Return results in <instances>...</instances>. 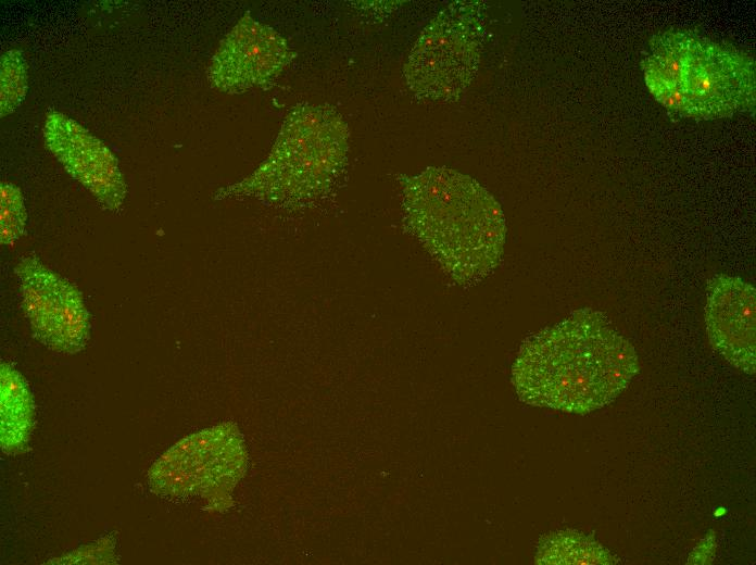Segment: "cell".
Here are the masks:
<instances>
[{
	"mask_svg": "<svg viewBox=\"0 0 756 565\" xmlns=\"http://www.w3.org/2000/svg\"><path fill=\"white\" fill-rule=\"evenodd\" d=\"M648 90L672 116L690 117L691 105L682 85L657 86Z\"/></svg>",
	"mask_w": 756,
	"mask_h": 565,
	"instance_id": "cell-17",
	"label": "cell"
},
{
	"mask_svg": "<svg viewBox=\"0 0 756 565\" xmlns=\"http://www.w3.org/2000/svg\"><path fill=\"white\" fill-rule=\"evenodd\" d=\"M21 305L33 337L46 348L75 354L90 337V315L80 291L36 255L15 266Z\"/></svg>",
	"mask_w": 756,
	"mask_h": 565,
	"instance_id": "cell-6",
	"label": "cell"
},
{
	"mask_svg": "<svg viewBox=\"0 0 756 565\" xmlns=\"http://www.w3.org/2000/svg\"><path fill=\"white\" fill-rule=\"evenodd\" d=\"M690 117L715 120L755 108L754 59L700 36L682 84Z\"/></svg>",
	"mask_w": 756,
	"mask_h": 565,
	"instance_id": "cell-7",
	"label": "cell"
},
{
	"mask_svg": "<svg viewBox=\"0 0 756 565\" xmlns=\"http://www.w3.org/2000/svg\"><path fill=\"white\" fill-rule=\"evenodd\" d=\"M115 541L112 537H104L97 542L80 547L79 549L65 554L51 564H112L116 563L114 554Z\"/></svg>",
	"mask_w": 756,
	"mask_h": 565,
	"instance_id": "cell-16",
	"label": "cell"
},
{
	"mask_svg": "<svg viewBox=\"0 0 756 565\" xmlns=\"http://www.w3.org/2000/svg\"><path fill=\"white\" fill-rule=\"evenodd\" d=\"M47 148L65 171L111 212H118L127 185L113 152L70 116L51 111L43 125Z\"/></svg>",
	"mask_w": 756,
	"mask_h": 565,
	"instance_id": "cell-9",
	"label": "cell"
},
{
	"mask_svg": "<svg viewBox=\"0 0 756 565\" xmlns=\"http://www.w3.org/2000/svg\"><path fill=\"white\" fill-rule=\"evenodd\" d=\"M481 1H455L423 29L403 68L419 99L456 101L475 78L484 40Z\"/></svg>",
	"mask_w": 756,
	"mask_h": 565,
	"instance_id": "cell-5",
	"label": "cell"
},
{
	"mask_svg": "<svg viewBox=\"0 0 756 565\" xmlns=\"http://www.w3.org/2000/svg\"><path fill=\"white\" fill-rule=\"evenodd\" d=\"M0 81V111L3 117L20 106L27 91V67L22 50L11 49L2 54Z\"/></svg>",
	"mask_w": 756,
	"mask_h": 565,
	"instance_id": "cell-14",
	"label": "cell"
},
{
	"mask_svg": "<svg viewBox=\"0 0 756 565\" xmlns=\"http://www.w3.org/2000/svg\"><path fill=\"white\" fill-rule=\"evenodd\" d=\"M638 371L633 346L602 313L582 309L522 342L512 384L529 405L587 414L613 402Z\"/></svg>",
	"mask_w": 756,
	"mask_h": 565,
	"instance_id": "cell-1",
	"label": "cell"
},
{
	"mask_svg": "<svg viewBox=\"0 0 756 565\" xmlns=\"http://www.w3.org/2000/svg\"><path fill=\"white\" fill-rule=\"evenodd\" d=\"M248 468V451L234 423L189 435L164 453L148 472L150 490L166 499L199 498L204 510L223 513Z\"/></svg>",
	"mask_w": 756,
	"mask_h": 565,
	"instance_id": "cell-4",
	"label": "cell"
},
{
	"mask_svg": "<svg viewBox=\"0 0 756 565\" xmlns=\"http://www.w3.org/2000/svg\"><path fill=\"white\" fill-rule=\"evenodd\" d=\"M700 36L667 30L650 40V54L641 62L647 88L682 85Z\"/></svg>",
	"mask_w": 756,
	"mask_h": 565,
	"instance_id": "cell-12",
	"label": "cell"
},
{
	"mask_svg": "<svg viewBox=\"0 0 756 565\" xmlns=\"http://www.w3.org/2000/svg\"><path fill=\"white\" fill-rule=\"evenodd\" d=\"M35 403L24 376L11 364L0 368V444L3 453H23L32 437Z\"/></svg>",
	"mask_w": 756,
	"mask_h": 565,
	"instance_id": "cell-11",
	"label": "cell"
},
{
	"mask_svg": "<svg viewBox=\"0 0 756 565\" xmlns=\"http://www.w3.org/2000/svg\"><path fill=\"white\" fill-rule=\"evenodd\" d=\"M350 131L333 108L300 103L285 117L267 158L242 180L214 192L215 200L253 198L294 208L328 193L342 172Z\"/></svg>",
	"mask_w": 756,
	"mask_h": 565,
	"instance_id": "cell-3",
	"label": "cell"
},
{
	"mask_svg": "<svg viewBox=\"0 0 756 565\" xmlns=\"http://www.w3.org/2000/svg\"><path fill=\"white\" fill-rule=\"evenodd\" d=\"M295 58L287 40L245 12L213 54L207 79L224 93L270 87Z\"/></svg>",
	"mask_w": 756,
	"mask_h": 565,
	"instance_id": "cell-8",
	"label": "cell"
},
{
	"mask_svg": "<svg viewBox=\"0 0 756 565\" xmlns=\"http://www.w3.org/2000/svg\"><path fill=\"white\" fill-rule=\"evenodd\" d=\"M405 229L457 284L469 286L500 263L503 211L476 179L445 166L399 178Z\"/></svg>",
	"mask_w": 756,
	"mask_h": 565,
	"instance_id": "cell-2",
	"label": "cell"
},
{
	"mask_svg": "<svg viewBox=\"0 0 756 565\" xmlns=\"http://www.w3.org/2000/svg\"><path fill=\"white\" fill-rule=\"evenodd\" d=\"M534 563L604 565L616 564L618 560L591 536L576 530H558L540 539Z\"/></svg>",
	"mask_w": 756,
	"mask_h": 565,
	"instance_id": "cell-13",
	"label": "cell"
},
{
	"mask_svg": "<svg viewBox=\"0 0 756 565\" xmlns=\"http://www.w3.org/2000/svg\"><path fill=\"white\" fill-rule=\"evenodd\" d=\"M0 208V241L11 246L23 236L27 222L23 194L16 185L1 183Z\"/></svg>",
	"mask_w": 756,
	"mask_h": 565,
	"instance_id": "cell-15",
	"label": "cell"
},
{
	"mask_svg": "<svg viewBox=\"0 0 756 565\" xmlns=\"http://www.w3.org/2000/svg\"><path fill=\"white\" fill-rule=\"evenodd\" d=\"M755 288L736 276L714 275L707 282L705 323L714 349L731 365L755 374Z\"/></svg>",
	"mask_w": 756,
	"mask_h": 565,
	"instance_id": "cell-10",
	"label": "cell"
}]
</instances>
